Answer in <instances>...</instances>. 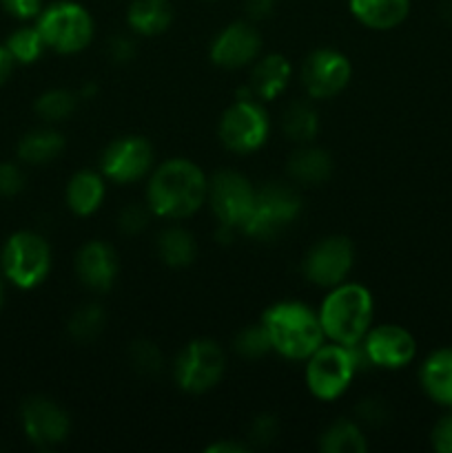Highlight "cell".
Listing matches in <instances>:
<instances>
[{"mask_svg": "<svg viewBox=\"0 0 452 453\" xmlns=\"http://www.w3.org/2000/svg\"><path fill=\"white\" fill-rule=\"evenodd\" d=\"M292 75L291 62L279 53H270V56L261 58L255 65L251 73V93L255 100L270 102L288 87Z\"/></svg>", "mask_w": 452, "mask_h": 453, "instance_id": "obj_18", "label": "cell"}, {"mask_svg": "<svg viewBox=\"0 0 452 453\" xmlns=\"http://www.w3.org/2000/svg\"><path fill=\"white\" fill-rule=\"evenodd\" d=\"M355 261V248L346 237H326L315 243L304 259V274L310 283L335 288L344 283Z\"/></svg>", "mask_w": 452, "mask_h": 453, "instance_id": "obj_13", "label": "cell"}, {"mask_svg": "<svg viewBox=\"0 0 452 453\" xmlns=\"http://www.w3.org/2000/svg\"><path fill=\"white\" fill-rule=\"evenodd\" d=\"M69 416L58 403L44 396L27 398L22 405V429L40 449H51L69 436Z\"/></svg>", "mask_w": 452, "mask_h": 453, "instance_id": "obj_14", "label": "cell"}, {"mask_svg": "<svg viewBox=\"0 0 452 453\" xmlns=\"http://www.w3.org/2000/svg\"><path fill=\"white\" fill-rule=\"evenodd\" d=\"M35 27L44 44L65 56L87 49L93 38V20L89 12L82 4L69 0H60L43 9Z\"/></svg>", "mask_w": 452, "mask_h": 453, "instance_id": "obj_6", "label": "cell"}, {"mask_svg": "<svg viewBox=\"0 0 452 453\" xmlns=\"http://www.w3.org/2000/svg\"><path fill=\"white\" fill-rule=\"evenodd\" d=\"M78 106V96L65 88H53V91L43 93V96L35 100L34 109L47 122H60V119L69 118L71 113Z\"/></svg>", "mask_w": 452, "mask_h": 453, "instance_id": "obj_30", "label": "cell"}, {"mask_svg": "<svg viewBox=\"0 0 452 453\" xmlns=\"http://www.w3.org/2000/svg\"><path fill=\"white\" fill-rule=\"evenodd\" d=\"M362 345L372 367H384V370H401L417 354L415 339L401 326L375 327L363 336Z\"/></svg>", "mask_w": 452, "mask_h": 453, "instance_id": "obj_15", "label": "cell"}, {"mask_svg": "<svg viewBox=\"0 0 452 453\" xmlns=\"http://www.w3.org/2000/svg\"><path fill=\"white\" fill-rule=\"evenodd\" d=\"M319 449L323 453H363L368 451V441L357 423L337 420L322 434Z\"/></svg>", "mask_w": 452, "mask_h": 453, "instance_id": "obj_26", "label": "cell"}, {"mask_svg": "<svg viewBox=\"0 0 452 453\" xmlns=\"http://www.w3.org/2000/svg\"><path fill=\"white\" fill-rule=\"evenodd\" d=\"M3 274L22 290L40 286L51 270V250L40 234L20 230L7 239L0 255Z\"/></svg>", "mask_w": 452, "mask_h": 453, "instance_id": "obj_7", "label": "cell"}, {"mask_svg": "<svg viewBox=\"0 0 452 453\" xmlns=\"http://www.w3.org/2000/svg\"><path fill=\"white\" fill-rule=\"evenodd\" d=\"M105 330V310L97 303L80 305L69 319V334L78 343H89L97 339Z\"/></svg>", "mask_w": 452, "mask_h": 453, "instance_id": "obj_28", "label": "cell"}, {"mask_svg": "<svg viewBox=\"0 0 452 453\" xmlns=\"http://www.w3.org/2000/svg\"><path fill=\"white\" fill-rule=\"evenodd\" d=\"M4 303V281H3V274H0V308Z\"/></svg>", "mask_w": 452, "mask_h": 453, "instance_id": "obj_44", "label": "cell"}, {"mask_svg": "<svg viewBox=\"0 0 452 453\" xmlns=\"http://www.w3.org/2000/svg\"><path fill=\"white\" fill-rule=\"evenodd\" d=\"M261 51V35L251 22H233L217 34L211 44V60L222 69L251 65Z\"/></svg>", "mask_w": 452, "mask_h": 453, "instance_id": "obj_16", "label": "cell"}, {"mask_svg": "<svg viewBox=\"0 0 452 453\" xmlns=\"http://www.w3.org/2000/svg\"><path fill=\"white\" fill-rule=\"evenodd\" d=\"M246 12L253 20H261L273 12V0H246Z\"/></svg>", "mask_w": 452, "mask_h": 453, "instance_id": "obj_40", "label": "cell"}, {"mask_svg": "<svg viewBox=\"0 0 452 453\" xmlns=\"http://www.w3.org/2000/svg\"><path fill=\"white\" fill-rule=\"evenodd\" d=\"M207 451L211 453H246L248 447L242 445V442H215V445H208Z\"/></svg>", "mask_w": 452, "mask_h": 453, "instance_id": "obj_41", "label": "cell"}, {"mask_svg": "<svg viewBox=\"0 0 452 453\" xmlns=\"http://www.w3.org/2000/svg\"><path fill=\"white\" fill-rule=\"evenodd\" d=\"M372 295L359 283H339L319 308L323 334L332 343L355 345L363 341L372 323Z\"/></svg>", "mask_w": 452, "mask_h": 453, "instance_id": "obj_3", "label": "cell"}, {"mask_svg": "<svg viewBox=\"0 0 452 453\" xmlns=\"http://www.w3.org/2000/svg\"><path fill=\"white\" fill-rule=\"evenodd\" d=\"M149 224V211L142 203H127L118 215V230L124 234H137Z\"/></svg>", "mask_w": 452, "mask_h": 453, "instance_id": "obj_34", "label": "cell"}, {"mask_svg": "<svg viewBox=\"0 0 452 453\" xmlns=\"http://www.w3.org/2000/svg\"><path fill=\"white\" fill-rule=\"evenodd\" d=\"M207 197V175L189 159L160 164L146 188V206L162 219H186L202 208Z\"/></svg>", "mask_w": 452, "mask_h": 453, "instance_id": "obj_1", "label": "cell"}, {"mask_svg": "<svg viewBox=\"0 0 452 453\" xmlns=\"http://www.w3.org/2000/svg\"><path fill=\"white\" fill-rule=\"evenodd\" d=\"M105 199V180L100 173L80 171L66 186V203L80 217H89L100 208Z\"/></svg>", "mask_w": 452, "mask_h": 453, "instance_id": "obj_22", "label": "cell"}, {"mask_svg": "<svg viewBox=\"0 0 452 453\" xmlns=\"http://www.w3.org/2000/svg\"><path fill=\"white\" fill-rule=\"evenodd\" d=\"M350 12L368 29L386 31L406 20L410 0H350Z\"/></svg>", "mask_w": 452, "mask_h": 453, "instance_id": "obj_20", "label": "cell"}, {"mask_svg": "<svg viewBox=\"0 0 452 453\" xmlns=\"http://www.w3.org/2000/svg\"><path fill=\"white\" fill-rule=\"evenodd\" d=\"M127 22L136 34L160 35L171 27L173 7L168 0H133Z\"/></svg>", "mask_w": 452, "mask_h": 453, "instance_id": "obj_21", "label": "cell"}, {"mask_svg": "<svg viewBox=\"0 0 452 453\" xmlns=\"http://www.w3.org/2000/svg\"><path fill=\"white\" fill-rule=\"evenodd\" d=\"M226 372V354L215 341L195 339L177 357L173 376L177 388L189 394H204L215 388Z\"/></svg>", "mask_w": 452, "mask_h": 453, "instance_id": "obj_8", "label": "cell"}, {"mask_svg": "<svg viewBox=\"0 0 452 453\" xmlns=\"http://www.w3.org/2000/svg\"><path fill=\"white\" fill-rule=\"evenodd\" d=\"M359 343L322 345L306 358V385L319 401H335L348 389L355 374L363 370Z\"/></svg>", "mask_w": 452, "mask_h": 453, "instance_id": "obj_4", "label": "cell"}, {"mask_svg": "<svg viewBox=\"0 0 452 453\" xmlns=\"http://www.w3.org/2000/svg\"><path fill=\"white\" fill-rule=\"evenodd\" d=\"M269 113L255 97H244L224 111L217 127L220 142L233 153H253L269 140Z\"/></svg>", "mask_w": 452, "mask_h": 453, "instance_id": "obj_9", "label": "cell"}, {"mask_svg": "<svg viewBox=\"0 0 452 453\" xmlns=\"http://www.w3.org/2000/svg\"><path fill=\"white\" fill-rule=\"evenodd\" d=\"M355 414H357L359 423L368 425V427H381V425L388 423L390 411H388V405L384 403V398L370 396V398H363V401L359 403Z\"/></svg>", "mask_w": 452, "mask_h": 453, "instance_id": "obj_33", "label": "cell"}, {"mask_svg": "<svg viewBox=\"0 0 452 453\" xmlns=\"http://www.w3.org/2000/svg\"><path fill=\"white\" fill-rule=\"evenodd\" d=\"M7 13H12L18 20H29L38 18L43 12V0H0Z\"/></svg>", "mask_w": 452, "mask_h": 453, "instance_id": "obj_38", "label": "cell"}, {"mask_svg": "<svg viewBox=\"0 0 452 453\" xmlns=\"http://www.w3.org/2000/svg\"><path fill=\"white\" fill-rule=\"evenodd\" d=\"M233 348H235V352L244 358H261V357H266L269 352H273L270 336L261 323L239 330L238 336H235Z\"/></svg>", "mask_w": 452, "mask_h": 453, "instance_id": "obj_31", "label": "cell"}, {"mask_svg": "<svg viewBox=\"0 0 452 453\" xmlns=\"http://www.w3.org/2000/svg\"><path fill=\"white\" fill-rule=\"evenodd\" d=\"M208 202L222 226L242 230L255 202V188L239 173L217 171L208 181Z\"/></svg>", "mask_w": 452, "mask_h": 453, "instance_id": "obj_10", "label": "cell"}, {"mask_svg": "<svg viewBox=\"0 0 452 453\" xmlns=\"http://www.w3.org/2000/svg\"><path fill=\"white\" fill-rule=\"evenodd\" d=\"M75 274L87 288L106 292L118 277V257L105 242H89L75 255Z\"/></svg>", "mask_w": 452, "mask_h": 453, "instance_id": "obj_17", "label": "cell"}, {"mask_svg": "<svg viewBox=\"0 0 452 453\" xmlns=\"http://www.w3.org/2000/svg\"><path fill=\"white\" fill-rule=\"evenodd\" d=\"M7 51L12 53L13 62H20V65H31V62L38 60L44 51V40L40 35L38 27H20V29L13 31L7 38Z\"/></svg>", "mask_w": 452, "mask_h": 453, "instance_id": "obj_29", "label": "cell"}, {"mask_svg": "<svg viewBox=\"0 0 452 453\" xmlns=\"http://www.w3.org/2000/svg\"><path fill=\"white\" fill-rule=\"evenodd\" d=\"M301 199L291 186L269 181L255 188V202L242 226V233L255 239H273L282 234L300 217Z\"/></svg>", "mask_w": 452, "mask_h": 453, "instance_id": "obj_5", "label": "cell"}, {"mask_svg": "<svg viewBox=\"0 0 452 453\" xmlns=\"http://www.w3.org/2000/svg\"><path fill=\"white\" fill-rule=\"evenodd\" d=\"M25 188V175L16 164H0V195L13 197Z\"/></svg>", "mask_w": 452, "mask_h": 453, "instance_id": "obj_36", "label": "cell"}, {"mask_svg": "<svg viewBox=\"0 0 452 453\" xmlns=\"http://www.w3.org/2000/svg\"><path fill=\"white\" fill-rule=\"evenodd\" d=\"M195 239L184 228H167L158 237V255L168 268H186L195 259Z\"/></svg>", "mask_w": 452, "mask_h": 453, "instance_id": "obj_25", "label": "cell"}, {"mask_svg": "<svg viewBox=\"0 0 452 453\" xmlns=\"http://www.w3.org/2000/svg\"><path fill=\"white\" fill-rule=\"evenodd\" d=\"M277 432H279L277 418L270 414H261L257 416V418L251 423V427H248V441L255 442V445L260 447H266L277 438Z\"/></svg>", "mask_w": 452, "mask_h": 453, "instance_id": "obj_35", "label": "cell"}, {"mask_svg": "<svg viewBox=\"0 0 452 453\" xmlns=\"http://www.w3.org/2000/svg\"><path fill=\"white\" fill-rule=\"evenodd\" d=\"M282 128L286 133L288 140L300 142V144H308L315 140L319 131V115L308 102L297 100L286 106L282 118Z\"/></svg>", "mask_w": 452, "mask_h": 453, "instance_id": "obj_27", "label": "cell"}, {"mask_svg": "<svg viewBox=\"0 0 452 453\" xmlns=\"http://www.w3.org/2000/svg\"><path fill=\"white\" fill-rule=\"evenodd\" d=\"M441 16L446 18L448 22H452V0H443V4H441Z\"/></svg>", "mask_w": 452, "mask_h": 453, "instance_id": "obj_43", "label": "cell"}, {"mask_svg": "<svg viewBox=\"0 0 452 453\" xmlns=\"http://www.w3.org/2000/svg\"><path fill=\"white\" fill-rule=\"evenodd\" d=\"M433 447L439 453H452V414L443 416L433 429Z\"/></svg>", "mask_w": 452, "mask_h": 453, "instance_id": "obj_39", "label": "cell"}, {"mask_svg": "<svg viewBox=\"0 0 452 453\" xmlns=\"http://www.w3.org/2000/svg\"><path fill=\"white\" fill-rule=\"evenodd\" d=\"M129 357H131V365L144 376L158 374L164 365V358L160 354L158 345H153L151 341H136L131 345V354Z\"/></svg>", "mask_w": 452, "mask_h": 453, "instance_id": "obj_32", "label": "cell"}, {"mask_svg": "<svg viewBox=\"0 0 452 453\" xmlns=\"http://www.w3.org/2000/svg\"><path fill=\"white\" fill-rule=\"evenodd\" d=\"M151 166H153V146L137 135L111 142L100 157L102 177L115 184H131L142 180Z\"/></svg>", "mask_w": 452, "mask_h": 453, "instance_id": "obj_12", "label": "cell"}, {"mask_svg": "<svg viewBox=\"0 0 452 453\" xmlns=\"http://www.w3.org/2000/svg\"><path fill=\"white\" fill-rule=\"evenodd\" d=\"M261 326L270 336L273 352L291 361H306L323 345V327L319 314L297 301L270 305L261 317Z\"/></svg>", "mask_w": 452, "mask_h": 453, "instance_id": "obj_2", "label": "cell"}, {"mask_svg": "<svg viewBox=\"0 0 452 453\" xmlns=\"http://www.w3.org/2000/svg\"><path fill=\"white\" fill-rule=\"evenodd\" d=\"M13 71V58L7 51V47H0V84L7 82V78Z\"/></svg>", "mask_w": 452, "mask_h": 453, "instance_id": "obj_42", "label": "cell"}, {"mask_svg": "<svg viewBox=\"0 0 452 453\" xmlns=\"http://www.w3.org/2000/svg\"><path fill=\"white\" fill-rule=\"evenodd\" d=\"M350 75V60L335 49H317L301 65V82L310 100H328L341 93L348 87Z\"/></svg>", "mask_w": 452, "mask_h": 453, "instance_id": "obj_11", "label": "cell"}, {"mask_svg": "<svg viewBox=\"0 0 452 453\" xmlns=\"http://www.w3.org/2000/svg\"><path fill=\"white\" fill-rule=\"evenodd\" d=\"M65 137L53 128H35L18 142V157L25 164L53 162L65 149Z\"/></svg>", "mask_w": 452, "mask_h": 453, "instance_id": "obj_24", "label": "cell"}, {"mask_svg": "<svg viewBox=\"0 0 452 453\" xmlns=\"http://www.w3.org/2000/svg\"><path fill=\"white\" fill-rule=\"evenodd\" d=\"M288 175L301 184H322L332 175V157L317 146H304L288 159Z\"/></svg>", "mask_w": 452, "mask_h": 453, "instance_id": "obj_23", "label": "cell"}, {"mask_svg": "<svg viewBox=\"0 0 452 453\" xmlns=\"http://www.w3.org/2000/svg\"><path fill=\"white\" fill-rule=\"evenodd\" d=\"M421 388L439 405L452 407V348L437 349L424 361Z\"/></svg>", "mask_w": 452, "mask_h": 453, "instance_id": "obj_19", "label": "cell"}, {"mask_svg": "<svg viewBox=\"0 0 452 453\" xmlns=\"http://www.w3.org/2000/svg\"><path fill=\"white\" fill-rule=\"evenodd\" d=\"M106 53H109V58L115 65H127V62H131L137 56V49L136 42L127 38V35H113L109 44H106Z\"/></svg>", "mask_w": 452, "mask_h": 453, "instance_id": "obj_37", "label": "cell"}]
</instances>
